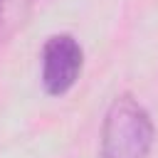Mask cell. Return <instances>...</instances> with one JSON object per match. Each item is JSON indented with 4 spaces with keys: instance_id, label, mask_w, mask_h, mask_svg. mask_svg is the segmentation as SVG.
Instances as JSON below:
<instances>
[{
    "instance_id": "obj_1",
    "label": "cell",
    "mask_w": 158,
    "mask_h": 158,
    "mask_svg": "<svg viewBox=\"0 0 158 158\" xmlns=\"http://www.w3.org/2000/svg\"><path fill=\"white\" fill-rule=\"evenodd\" d=\"M153 138L156 128L148 109L133 94H118L104 114L96 158H148Z\"/></svg>"
},
{
    "instance_id": "obj_2",
    "label": "cell",
    "mask_w": 158,
    "mask_h": 158,
    "mask_svg": "<svg viewBox=\"0 0 158 158\" xmlns=\"http://www.w3.org/2000/svg\"><path fill=\"white\" fill-rule=\"evenodd\" d=\"M84 67V49L81 44L62 32V35H52L44 47H42V86L49 96H62L67 94Z\"/></svg>"
},
{
    "instance_id": "obj_3",
    "label": "cell",
    "mask_w": 158,
    "mask_h": 158,
    "mask_svg": "<svg viewBox=\"0 0 158 158\" xmlns=\"http://www.w3.org/2000/svg\"><path fill=\"white\" fill-rule=\"evenodd\" d=\"M2 17H5V2L0 0V30H2Z\"/></svg>"
}]
</instances>
